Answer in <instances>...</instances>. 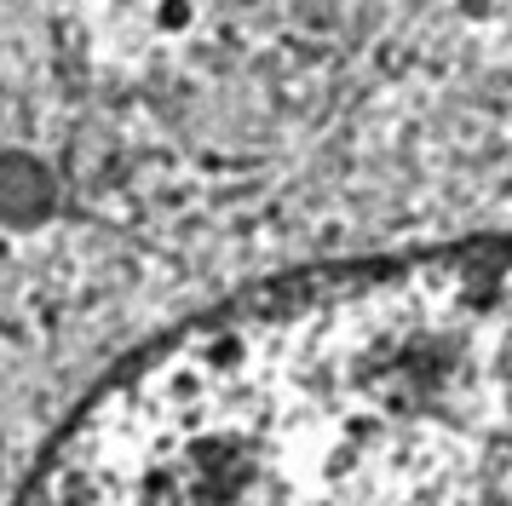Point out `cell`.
<instances>
[{"label":"cell","instance_id":"cell-1","mask_svg":"<svg viewBox=\"0 0 512 506\" xmlns=\"http://www.w3.org/2000/svg\"><path fill=\"white\" fill-rule=\"evenodd\" d=\"M190 18H196V6H190V0H162V6H156V23H162L167 35L190 29Z\"/></svg>","mask_w":512,"mask_h":506}]
</instances>
